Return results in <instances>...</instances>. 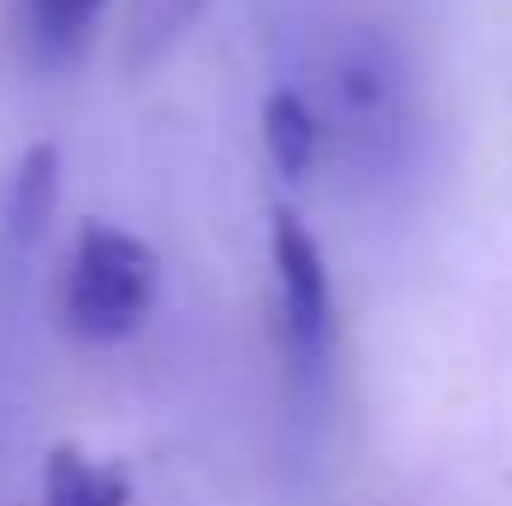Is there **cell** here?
Masks as SVG:
<instances>
[{
  "mask_svg": "<svg viewBox=\"0 0 512 506\" xmlns=\"http://www.w3.org/2000/svg\"><path fill=\"white\" fill-rule=\"evenodd\" d=\"M304 90L328 126L334 155L358 185H399L423 149V102L405 48L382 24H346L310 66Z\"/></svg>",
  "mask_w": 512,
  "mask_h": 506,
  "instance_id": "1",
  "label": "cell"
},
{
  "mask_svg": "<svg viewBox=\"0 0 512 506\" xmlns=\"http://www.w3.org/2000/svg\"><path fill=\"white\" fill-rule=\"evenodd\" d=\"M268 256H274V310H280V352H286L292 399L298 411H322L334 387V352H340L328 262H322L316 233L292 209H274Z\"/></svg>",
  "mask_w": 512,
  "mask_h": 506,
  "instance_id": "2",
  "label": "cell"
},
{
  "mask_svg": "<svg viewBox=\"0 0 512 506\" xmlns=\"http://www.w3.org/2000/svg\"><path fill=\"white\" fill-rule=\"evenodd\" d=\"M155 280H161L155 251L137 233L90 221L72 239V262L60 280V322L90 346L126 340L143 328V316L155 304Z\"/></svg>",
  "mask_w": 512,
  "mask_h": 506,
  "instance_id": "3",
  "label": "cell"
},
{
  "mask_svg": "<svg viewBox=\"0 0 512 506\" xmlns=\"http://www.w3.org/2000/svg\"><path fill=\"white\" fill-rule=\"evenodd\" d=\"M54 149L36 143L30 155H18L6 191H0V286L24 280L30 262L48 239V221H54V191H60V173H54Z\"/></svg>",
  "mask_w": 512,
  "mask_h": 506,
  "instance_id": "4",
  "label": "cell"
},
{
  "mask_svg": "<svg viewBox=\"0 0 512 506\" xmlns=\"http://www.w3.org/2000/svg\"><path fill=\"white\" fill-rule=\"evenodd\" d=\"M262 143H268V161L286 179H304L316 167V155L328 149V126H322L316 96L304 84H274L268 90V102H262Z\"/></svg>",
  "mask_w": 512,
  "mask_h": 506,
  "instance_id": "5",
  "label": "cell"
},
{
  "mask_svg": "<svg viewBox=\"0 0 512 506\" xmlns=\"http://www.w3.org/2000/svg\"><path fill=\"white\" fill-rule=\"evenodd\" d=\"M42 506H131V483L84 447H54L42 465Z\"/></svg>",
  "mask_w": 512,
  "mask_h": 506,
  "instance_id": "6",
  "label": "cell"
},
{
  "mask_svg": "<svg viewBox=\"0 0 512 506\" xmlns=\"http://www.w3.org/2000/svg\"><path fill=\"white\" fill-rule=\"evenodd\" d=\"M102 0H24V42L36 60H72L90 42Z\"/></svg>",
  "mask_w": 512,
  "mask_h": 506,
  "instance_id": "7",
  "label": "cell"
},
{
  "mask_svg": "<svg viewBox=\"0 0 512 506\" xmlns=\"http://www.w3.org/2000/svg\"><path fill=\"white\" fill-rule=\"evenodd\" d=\"M197 12H203V0H131V24H126L131 66L161 60V54L197 24Z\"/></svg>",
  "mask_w": 512,
  "mask_h": 506,
  "instance_id": "8",
  "label": "cell"
}]
</instances>
